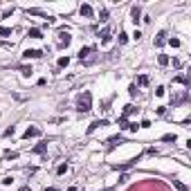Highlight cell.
Instances as JSON below:
<instances>
[{"label":"cell","mask_w":191,"mask_h":191,"mask_svg":"<svg viewBox=\"0 0 191 191\" xmlns=\"http://www.w3.org/2000/svg\"><path fill=\"white\" fill-rule=\"evenodd\" d=\"M97 50L94 47H81V52H79V61L83 65H92V63H97Z\"/></svg>","instance_id":"6da1fadb"},{"label":"cell","mask_w":191,"mask_h":191,"mask_svg":"<svg viewBox=\"0 0 191 191\" xmlns=\"http://www.w3.org/2000/svg\"><path fill=\"white\" fill-rule=\"evenodd\" d=\"M76 110H79V112L92 110V94L90 92H81L79 97H76Z\"/></svg>","instance_id":"7a4b0ae2"},{"label":"cell","mask_w":191,"mask_h":191,"mask_svg":"<svg viewBox=\"0 0 191 191\" xmlns=\"http://www.w3.org/2000/svg\"><path fill=\"white\" fill-rule=\"evenodd\" d=\"M70 43H72V36H70L68 32L61 30V32H59V38H56V45H59V47H68Z\"/></svg>","instance_id":"3957f363"},{"label":"cell","mask_w":191,"mask_h":191,"mask_svg":"<svg viewBox=\"0 0 191 191\" xmlns=\"http://www.w3.org/2000/svg\"><path fill=\"white\" fill-rule=\"evenodd\" d=\"M25 59H41V56H43V52L41 50H25Z\"/></svg>","instance_id":"277c9868"},{"label":"cell","mask_w":191,"mask_h":191,"mask_svg":"<svg viewBox=\"0 0 191 191\" xmlns=\"http://www.w3.org/2000/svg\"><path fill=\"white\" fill-rule=\"evenodd\" d=\"M38 135H41V128H36V126H32V128H27L25 130V139H30V137H38Z\"/></svg>","instance_id":"5b68a950"},{"label":"cell","mask_w":191,"mask_h":191,"mask_svg":"<svg viewBox=\"0 0 191 191\" xmlns=\"http://www.w3.org/2000/svg\"><path fill=\"white\" fill-rule=\"evenodd\" d=\"M79 14H81L83 18H92V7H90V5H81V7H79Z\"/></svg>","instance_id":"8992f818"},{"label":"cell","mask_w":191,"mask_h":191,"mask_svg":"<svg viewBox=\"0 0 191 191\" xmlns=\"http://www.w3.org/2000/svg\"><path fill=\"white\" fill-rule=\"evenodd\" d=\"M99 126H108V121H106V119H97V121H92L90 126H88V133H92V130H97Z\"/></svg>","instance_id":"52a82bcc"},{"label":"cell","mask_w":191,"mask_h":191,"mask_svg":"<svg viewBox=\"0 0 191 191\" xmlns=\"http://www.w3.org/2000/svg\"><path fill=\"white\" fill-rule=\"evenodd\" d=\"M99 38H101V43H108L110 41V30H108V27H103V30L99 32Z\"/></svg>","instance_id":"ba28073f"},{"label":"cell","mask_w":191,"mask_h":191,"mask_svg":"<svg viewBox=\"0 0 191 191\" xmlns=\"http://www.w3.org/2000/svg\"><path fill=\"white\" fill-rule=\"evenodd\" d=\"M130 16H133V23L137 25V20H139V16H142V9H139V7H133V9H130Z\"/></svg>","instance_id":"9c48e42d"},{"label":"cell","mask_w":191,"mask_h":191,"mask_svg":"<svg viewBox=\"0 0 191 191\" xmlns=\"http://www.w3.org/2000/svg\"><path fill=\"white\" fill-rule=\"evenodd\" d=\"M166 43V32H160L157 36H155V45L160 47V45H164Z\"/></svg>","instance_id":"30bf717a"},{"label":"cell","mask_w":191,"mask_h":191,"mask_svg":"<svg viewBox=\"0 0 191 191\" xmlns=\"http://www.w3.org/2000/svg\"><path fill=\"white\" fill-rule=\"evenodd\" d=\"M30 38H43V34H41V30H30Z\"/></svg>","instance_id":"8fae6325"},{"label":"cell","mask_w":191,"mask_h":191,"mask_svg":"<svg viewBox=\"0 0 191 191\" xmlns=\"http://www.w3.org/2000/svg\"><path fill=\"white\" fill-rule=\"evenodd\" d=\"M45 148H47V144H45V142H41L38 146H34V153H45Z\"/></svg>","instance_id":"7c38bea8"},{"label":"cell","mask_w":191,"mask_h":191,"mask_svg":"<svg viewBox=\"0 0 191 191\" xmlns=\"http://www.w3.org/2000/svg\"><path fill=\"white\" fill-rule=\"evenodd\" d=\"M99 18H101V23H106V20H108V9H101V11H99Z\"/></svg>","instance_id":"4fadbf2b"},{"label":"cell","mask_w":191,"mask_h":191,"mask_svg":"<svg viewBox=\"0 0 191 191\" xmlns=\"http://www.w3.org/2000/svg\"><path fill=\"white\" fill-rule=\"evenodd\" d=\"M0 36H11V30H9V27H0Z\"/></svg>","instance_id":"5bb4252c"},{"label":"cell","mask_w":191,"mask_h":191,"mask_svg":"<svg viewBox=\"0 0 191 191\" xmlns=\"http://www.w3.org/2000/svg\"><path fill=\"white\" fill-rule=\"evenodd\" d=\"M68 63H70V59H68V56H61V59H59V68H65Z\"/></svg>","instance_id":"9a60e30c"},{"label":"cell","mask_w":191,"mask_h":191,"mask_svg":"<svg viewBox=\"0 0 191 191\" xmlns=\"http://www.w3.org/2000/svg\"><path fill=\"white\" fill-rule=\"evenodd\" d=\"M157 61H160V65H169V56H166V54H160Z\"/></svg>","instance_id":"2e32d148"},{"label":"cell","mask_w":191,"mask_h":191,"mask_svg":"<svg viewBox=\"0 0 191 191\" xmlns=\"http://www.w3.org/2000/svg\"><path fill=\"white\" fill-rule=\"evenodd\" d=\"M133 112H135V106H126V110H124L121 117H128V115H133Z\"/></svg>","instance_id":"e0dca14e"},{"label":"cell","mask_w":191,"mask_h":191,"mask_svg":"<svg viewBox=\"0 0 191 191\" xmlns=\"http://www.w3.org/2000/svg\"><path fill=\"white\" fill-rule=\"evenodd\" d=\"M65 171H68V164H59V166H56V173H65Z\"/></svg>","instance_id":"ac0fdd59"},{"label":"cell","mask_w":191,"mask_h":191,"mask_svg":"<svg viewBox=\"0 0 191 191\" xmlns=\"http://www.w3.org/2000/svg\"><path fill=\"white\" fill-rule=\"evenodd\" d=\"M5 157H7V160H16V157H18V153H11V151H7V153H5Z\"/></svg>","instance_id":"d6986e66"},{"label":"cell","mask_w":191,"mask_h":191,"mask_svg":"<svg viewBox=\"0 0 191 191\" xmlns=\"http://www.w3.org/2000/svg\"><path fill=\"white\" fill-rule=\"evenodd\" d=\"M139 85H148V76H146V74L139 76Z\"/></svg>","instance_id":"ffe728a7"},{"label":"cell","mask_w":191,"mask_h":191,"mask_svg":"<svg viewBox=\"0 0 191 191\" xmlns=\"http://www.w3.org/2000/svg\"><path fill=\"white\" fill-rule=\"evenodd\" d=\"M126 41H128V34H124V32H121V34H119V45H124Z\"/></svg>","instance_id":"44dd1931"},{"label":"cell","mask_w":191,"mask_h":191,"mask_svg":"<svg viewBox=\"0 0 191 191\" xmlns=\"http://www.w3.org/2000/svg\"><path fill=\"white\" fill-rule=\"evenodd\" d=\"M173 184H175V189H180V191H187V187H184L182 182H178V180H173Z\"/></svg>","instance_id":"7402d4cb"},{"label":"cell","mask_w":191,"mask_h":191,"mask_svg":"<svg viewBox=\"0 0 191 191\" xmlns=\"http://www.w3.org/2000/svg\"><path fill=\"white\" fill-rule=\"evenodd\" d=\"M169 43L173 45V47H180V38H169Z\"/></svg>","instance_id":"603a6c76"},{"label":"cell","mask_w":191,"mask_h":191,"mask_svg":"<svg viewBox=\"0 0 191 191\" xmlns=\"http://www.w3.org/2000/svg\"><path fill=\"white\" fill-rule=\"evenodd\" d=\"M162 142H175V135H164V137H162Z\"/></svg>","instance_id":"cb8c5ba5"},{"label":"cell","mask_w":191,"mask_h":191,"mask_svg":"<svg viewBox=\"0 0 191 191\" xmlns=\"http://www.w3.org/2000/svg\"><path fill=\"white\" fill-rule=\"evenodd\" d=\"M128 92H130V97H135V94H137V85H130Z\"/></svg>","instance_id":"d4e9b609"},{"label":"cell","mask_w":191,"mask_h":191,"mask_svg":"<svg viewBox=\"0 0 191 191\" xmlns=\"http://www.w3.org/2000/svg\"><path fill=\"white\" fill-rule=\"evenodd\" d=\"M20 72H23L25 76H30V74H32V68H20Z\"/></svg>","instance_id":"484cf974"},{"label":"cell","mask_w":191,"mask_h":191,"mask_svg":"<svg viewBox=\"0 0 191 191\" xmlns=\"http://www.w3.org/2000/svg\"><path fill=\"white\" fill-rule=\"evenodd\" d=\"M20 191H32V189L30 187H20Z\"/></svg>","instance_id":"4316f807"},{"label":"cell","mask_w":191,"mask_h":191,"mask_svg":"<svg viewBox=\"0 0 191 191\" xmlns=\"http://www.w3.org/2000/svg\"><path fill=\"white\" fill-rule=\"evenodd\" d=\"M45 191H59V189H54V187H50V189H45Z\"/></svg>","instance_id":"83f0119b"}]
</instances>
